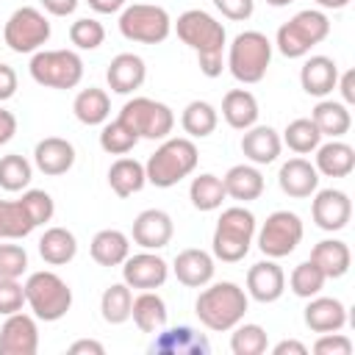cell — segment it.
I'll use <instances>...</instances> for the list:
<instances>
[{
  "label": "cell",
  "mask_w": 355,
  "mask_h": 355,
  "mask_svg": "<svg viewBox=\"0 0 355 355\" xmlns=\"http://www.w3.org/2000/svg\"><path fill=\"white\" fill-rule=\"evenodd\" d=\"M175 33H178V39L183 44H189L197 53L200 72L205 78H219L222 75L227 33H225V25L219 19H214L202 8H189V11H183L178 17Z\"/></svg>",
  "instance_id": "cell-1"
},
{
  "label": "cell",
  "mask_w": 355,
  "mask_h": 355,
  "mask_svg": "<svg viewBox=\"0 0 355 355\" xmlns=\"http://www.w3.org/2000/svg\"><path fill=\"white\" fill-rule=\"evenodd\" d=\"M247 305H250L247 291L230 280H222V283H214L200 291V297L194 302V313H197L200 324H205L208 330L225 333V330H233L244 319Z\"/></svg>",
  "instance_id": "cell-2"
},
{
  "label": "cell",
  "mask_w": 355,
  "mask_h": 355,
  "mask_svg": "<svg viewBox=\"0 0 355 355\" xmlns=\"http://www.w3.org/2000/svg\"><path fill=\"white\" fill-rule=\"evenodd\" d=\"M197 161H200V153L189 136H166L144 164L147 183L158 189L178 186L183 178H189L197 169Z\"/></svg>",
  "instance_id": "cell-3"
},
{
  "label": "cell",
  "mask_w": 355,
  "mask_h": 355,
  "mask_svg": "<svg viewBox=\"0 0 355 355\" xmlns=\"http://www.w3.org/2000/svg\"><path fill=\"white\" fill-rule=\"evenodd\" d=\"M255 239V216L252 211H247L244 205H233L225 208L216 227H214V239H211V250L214 258L225 261V263H239Z\"/></svg>",
  "instance_id": "cell-4"
},
{
  "label": "cell",
  "mask_w": 355,
  "mask_h": 355,
  "mask_svg": "<svg viewBox=\"0 0 355 355\" xmlns=\"http://www.w3.org/2000/svg\"><path fill=\"white\" fill-rule=\"evenodd\" d=\"M269 64H272V42L261 31H244L227 47V69L239 83L263 80Z\"/></svg>",
  "instance_id": "cell-5"
},
{
  "label": "cell",
  "mask_w": 355,
  "mask_h": 355,
  "mask_svg": "<svg viewBox=\"0 0 355 355\" xmlns=\"http://www.w3.org/2000/svg\"><path fill=\"white\" fill-rule=\"evenodd\" d=\"M25 302L31 305L36 319L58 322L72 308V288L55 272L42 269V272L28 275V280H25Z\"/></svg>",
  "instance_id": "cell-6"
},
{
  "label": "cell",
  "mask_w": 355,
  "mask_h": 355,
  "mask_svg": "<svg viewBox=\"0 0 355 355\" xmlns=\"http://www.w3.org/2000/svg\"><path fill=\"white\" fill-rule=\"evenodd\" d=\"M330 33V19L324 11H316V8H305V11H297L288 22H283L277 28V50L286 55V58H302L311 53V47H316L319 42H324Z\"/></svg>",
  "instance_id": "cell-7"
},
{
  "label": "cell",
  "mask_w": 355,
  "mask_h": 355,
  "mask_svg": "<svg viewBox=\"0 0 355 355\" xmlns=\"http://www.w3.org/2000/svg\"><path fill=\"white\" fill-rule=\"evenodd\" d=\"M28 69L47 89H75L83 80V61L75 50H36Z\"/></svg>",
  "instance_id": "cell-8"
},
{
  "label": "cell",
  "mask_w": 355,
  "mask_h": 355,
  "mask_svg": "<svg viewBox=\"0 0 355 355\" xmlns=\"http://www.w3.org/2000/svg\"><path fill=\"white\" fill-rule=\"evenodd\" d=\"M119 33L128 42L139 44H161L172 33V19L166 8L153 3H133L119 11Z\"/></svg>",
  "instance_id": "cell-9"
},
{
  "label": "cell",
  "mask_w": 355,
  "mask_h": 355,
  "mask_svg": "<svg viewBox=\"0 0 355 355\" xmlns=\"http://www.w3.org/2000/svg\"><path fill=\"white\" fill-rule=\"evenodd\" d=\"M119 119L136 130L139 139H166L175 128V114L166 103H158L153 97H133L122 105Z\"/></svg>",
  "instance_id": "cell-10"
},
{
  "label": "cell",
  "mask_w": 355,
  "mask_h": 355,
  "mask_svg": "<svg viewBox=\"0 0 355 355\" xmlns=\"http://www.w3.org/2000/svg\"><path fill=\"white\" fill-rule=\"evenodd\" d=\"M302 219L294 211H275L258 230V250L266 258H286L302 241Z\"/></svg>",
  "instance_id": "cell-11"
},
{
  "label": "cell",
  "mask_w": 355,
  "mask_h": 355,
  "mask_svg": "<svg viewBox=\"0 0 355 355\" xmlns=\"http://www.w3.org/2000/svg\"><path fill=\"white\" fill-rule=\"evenodd\" d=\"M3 39L14 53H36L50 39V22L39 8L22 6L8 17Z\"/></svg>",
  "instance_id": "cell-12"
},
{
  "label": "cell",
  "mask_w": 355,
  "mask_h": 355,
  "mask_svg": "<svg viewBox=\"0 0 355 355\" xmlns=\"http://www.w3.org/2000/svg\"><path fill=\"white\" fill-rule=\"evenodd\" d=\"M166 277H169V266L161 255H155V250H144L122 261V280L130 288L153 291V288H161Z\"/></svg>",
  "instance_id": "cell-13"
},
{
  "label": "cell",
  "mask_w": 355,
  "mask_h": 355,
  "mask_svg": "<svg viewBox=\"0 0 355 355\" xmlns=\"http://www.w3.org/2000/svg\"><path fill=\"white\" fill-rule=\"evenodd\" d=\"M311 216L316 222V227L336 233L344 230L352 219V200L347 191L341 189H316L313 191V202H311Z\"/></svg>",
  "instance_id": "cell-14"
},
{
  "label": "cell",
  "mask_w": 355,
  "mask_h": 355,
  "mask_svg": "<svg viewBox=\"0 0 355 355\" xmlns=\"http://www.w3.org/2000/svg\"><path fill=\"white\" fill-rule=\"evenodd\" d=\"M39 349V327L31 313H8L0 327V355H33Z\"/></svg>",
  "instance_id": "cell-15"
},
{
  "label": "cell",
  "mask_w": 355,
  "mask_h": 355,
  "mask_svg": "<svg viewBox=\"0 0 355 355\" xmlns=\"http://www.w3.org/2000/svg\"><path fill=\"white\" fill-rule=\"evenodd\" d=\"M133 241L141 247V250H161L172 241L175 236V225H172V216L161 208H147L141 211L136 219H133V230H130Z\"/></svg>",
  "instance_id": "cell-16"
},
{
  "label": "cell",
  "mask_w": 355,
  "mask_h": 355,
  "mask_svg": "<svg viewBox=\"0 0 355 355\" xmlns=\"http://www.w3.org/2000/svg\"><path fill=\"white\" fill-rule=\"evenodd\" d=\"M286 291V272L275 263V258L258 261L250 266L247 272V297H252L255 302H275L280 300Z\"/></svg>",
  "instance_id": "cell-17"
},
{
  "label": "cell",
  "mask_w": 355,
  "mask_h": 355,
  "mask_svg": "<svg viewBox=\"0 0 355 355\" xmlns=\"http://www.w3.org/2000/svg\"><path fill=\"white\" fill-rule=\"evenodd\" d=\"M147 78V67H144V58L136 55V53H119L111 58L108 69H105V80H108V89L116 92V94H130L136 89H141Z\"/></svg>",
  "instance_id": "cell-18"
},
{
  "label": "cell",
  "mask_w": 355,
  "mask_h": 355,
  "mask_svg": "<svg viewBox=\"0 0 355 355\" xmlns=\"http://www.w3.org/2000/svg\"><path fill=\"white\" fill-rule=\"evenodd\" d=\"M277 183H280V191L294 197V200H305L311 197L316 189H319V172L311 161L305 158H288L280 172H277Z\"/></svg>",
  "instance_id": "cell-19"
},
{
  "label": "cell",
  "mask_w": 355,
  "mask_h": 355,
  "mask_svg": "<svg viewBox=\"0 0 355 355\" xmlns=\"http://www.w3.org/2000/svg\"><path fill=\"white\" fill-rule=\"evenodd\" d=\"M214 255L205 252V250H197V247H189V250H180L175 255V263H172V272L175 277L189 286V288H202L211 283L214 277Z\"/></svg>",
  "instance_id": "cell-20"
},
{
  "label": "cell",
  "mask_w": 355,
  "mask_h": 355,
  "mask_svg": "<svg viewBox=\"0 0 355 355\" xmlns=\"http://www.w3.org/2000/svg\"><path fill=\"white\" fill-rule=\"evenodd\" d=\"M280 150H283L280 133L275 128H269V125H252L241 136V153L255 166H266V164L277 161Z\"/></svg>",
  "instance_id": "cell-21"
},
{
  "label": "cell",
  "mask_w": 355,
  "mask_h": 355,
  "mask_svg": "<svg viewBox=\"0 0 355 355\" xmlns=\"http://www.w3.org/2000/svg\"><path fill=\"white\" fill-rule=\"evenodd\" d=\"M33 161H36V169L55 178V175H64L72 169L75 164V147L72 141L61 139V136H44L36 150H33Z\"/></svg>",
  "instance_id": "cell-22"
},
{
  "label": "cell",
  "mask_w": 355,
  "mask_h": 355,
  "mask_svg": "<svg viewBox=\"0 0 355 355\" xmlns=\"http://www.w3.org/2000/svg\"><path fill=\"white\" fill-rule=\"evenodd\" d=\"M305 324L313 333H336L347 324V308L336 297H311L305 305Z\"/></svg>",
  "instance_id": "cell-23"
},
{
  "label": "cell",
  "mask_w": 355,
  "mask_h": 355,
  "mask_svg": "<svg viewBox=\"0 0 355 355\" xmlns=\"http://www.w3.org/2000/svg\"><path fill=\"white\" fill-rule=\"evenodd\" d=\"M338 80V67L330 55H311L305 58L302 69H300V83L302 92L311 97H327L336 89Z\"/></svg>",
  "instance_id": "cell-24"
},
{
  "label": "cell",
  "mask_w": 355,
  "mask_h": 355,
  "mask_svg": "<svg viewBox=\"0 0 355 355\" xmlns=\"http://www.w3.org/2000/svg\"><path fill=\"white\" fill-rule=\"evenodd\" d=\"M222 183H225V194L239 200V202H250V200H258L263 194V175L255 164L230 166L222 178Z\"/></svg>",
  "instance_id": "cell-25"
},
{
  "label": "cell",
  "mask_w": 355,
  "mask_h": 355,
  "mask_svg": "<svg viewBox=\"0 0 355 355\" xmlns=\"http://www.w3.org/2000/svg\"><path fill=\"white\" fill-rule=\"evenodd\" d=\"M313 153H316L313 166L324 178H347L355 169V150L341 139H330L327 144H319Z\"/></svg>",
  "instance_id": "cell-26"
},
{
  "label": "cell",
  "mask_w": 355,
  "mask_h": 355,
  "mask_svg": "<svg viewBox=\"0 0 355 355\" xmlns=\"http://www.w3.org/2000/svg\"><path fill=\"white\" fill-rule=\"evenodd\" d=\"M311 261L322 269V275L327 280H336V277H344L349 272L352 252H349L347 241H341V239H324V241H319L311 250Z\"/></svg>",
  "instance_id": "cell-27"
},
{
  "label": "cell",
  "mask_w": 355,
  "mask_h": 355,
  "mask_svg": "<svg viewBox=\"0 0 355 355\" xmlns=\"http://www.w3.org/2000/svg\"><path fill=\"white\" fill-rule=\"evenodd\" d=\"M258 100L252 92L247 89H230L225 97H222V116L230 128L236 130H247L258 122Z\"/></svg>",
  "instance_id": "cell-28"
},
{
  "label": "cell",
  "mask_w": 355,
  "mask_h": 355,
  "mask_svg": "<svg viewBox=\"0 0 355 355\" xmlns=\"http://www.w3.org/2000/svg\"><path fill=\"white\" fill-rule=\"evenodd\" d=\"M78 252V239L72 230L55 225V227H47L39 239V255L44 258V263L50 266H64L75 258Z\"/></svg>",
  "instance_id": "cell-29"
},
{
  "label": "cell",
  "mask_w": 355,
  "mask_h": 355,
  "mask_svg": "<svg viewBox=\"0 0 355 355\" xmlns=\"http://www.w3.org/2000/svg\"><path fill=\"white\" fill-rule=\"evenodd\" d=\"M89 252L100 266H119L130 255V239L116 227H105V230L94 233Z\"/></svg>",
  "instance_id": "cell-30"
},
{
  "label": "cell",
  "mask_w": 355,
  "mask_h": 355,
  "mask_svg": "<svg viewBox=\"0 0 355 355\" xmlns=\"http://www.w3.org/2000/svg\"><path fill=\"white\" fill-rule=\"evenodd\" d=\"M144 183H147V172H144V164H139L136 158L119 155L108 169V186L114 189L116 197H130L141 191Z\"/></svg>",
  "instance_id": "cell-31"
},
{
  "label": "cell",
  "mask_w": 355,
  "mask_h": 355,
  "mask_svg": "<svg viewBox=\"0 0 355 355\" xmlns=\"http://www.w3.org/2000/svg\"><path fill=\"white\" fill-rule=\"evenodd\" d=\"M72 111L78 116V122L83 125H103L108 122L111 116V97L105 89H97V86H89V89H80L75 94V103H72Z\"/></svg>",
  "instance_id": "cell-32"
},
{
  "label": "cell",
  "mask_w": 355,
  "mask_h": 355,
  "mask_svg": "<svg viewBox=\"0 0 355 355\" xmlns=\"http://www.w3.org/2000/svg\"><path fill=\"white\" fill-rule=\"evenodd\" d=\"M130 319L141 333H158L166 324V302L161 300V294H155V288L141 291L139 297H133Z\"/></svg>",
  "instance_id": "cell-33"
},
{
  "label": "cell",
  "mask_w": 355,
  "mask_h": 355,
  "mask_svg": "<svg viewBox=\"0 0 355 355\" xmlns=\"http://www.w3.org/2000/svg\"><path fill=\"white\" fill-rule=\"evenodd\" d=\"M311 119L319 128V133L330 136V139H341L352 128L349 108L344 103H336V100H319L311 111Z\"/></svg>",
  "instance_id": "cell-34"
},
{
  "label": "cell",
  "mask_w": 355,
  "mask_h": 355,
  "mask_svg": "<svg viewBox=\"0 0 355 355\" xmlns=\"http://www.w3.org/2000/svg\"><path fill=\"white\" fill-rule=\"evenodd\" d=\"M161 336L153 341V352H166V355H178V352H208V341L202 336H197L191 327H175V330H158Z\"/></svg>",
  "instance_id": "cell-35"
},
{
  "label": "cell",
  "mask_w": 355,
  "mask_h": 355,
  "mask_svg": "<svg viewBox=\"0 0 355 355\" xmlns=\"http://www.w3.org/2000/svg\"><path fill=\"white\" fill-rule=\"evenodd\" d=\"M216 122H219V114H216V108H214L211 103H205V100H191V103L183 108V114H180V125H183V130H186L191 139H205V136H211V133L216 130Z\"/></svg>",
  "instance_id": "cell-36"
},
{
  "label": "cell",
  "mask_w": 355,
  "mask_h": 355,
  "mask_svg": "<svg viewBox=\"0 0 355 355\" xmlns=\"http://www.w3.org/2000/svg\"><path fill=\"white\" fill-rule=\"evenodd\" d=\"M33 227L36 222L22 200H0V239H25Z\"/></svg>",
  "instance_id": "cell-37"
},
{
  "label": "cell",
  "mask_w": 355,
  "mask_h": 355,
  "mask_svg": "<svg viewBox=\"0 0 355 355\" xmlns=\"http://www.w3.org/2000/svg\"><path fill=\"white\" fill-rule=\"evenodd\" d=\"M280 141H283L288 150H294L297 155H308V153H313V150L322 144V133H319V128L313 125L311 116H297V119H291V122L286 125Z\"/></svg>",
  "instance_id": "cell-38"
},
{
  "label": "cell",
  "mask_w": 355,
  "mask_h": 355,
  "mask_svg": "<svg viewBox=\"0 0 355 355\" xmlns=\"http://www.w3.org/2000/svg\"><path fill=\"white\" fill-rule=\"evenodd\" d=\"M189 197H191V205L197 211H216V208H222V202H225L227 194H225L222 178H216L211 172H202V175H197L191 180Z\"/></svg>",
  "instance_id": "cell-39"
},
{
  "label": "cell",
  "mask_w": 355,
  "mask_h": 355,
  "mask_svg": "<svg viewBox=\"0 0 355 355\" xmlns=\"http://www.w3.org/2000/svg\"><path fill=\"white\" fill-rule=\"evenodd\" d=\"M130 305H133V291L130 286L122 280V283H111L103 297H100V311H103V319L108 324H122L130 319Z\"/></svg>",
  "instance_id": "cell-40"
},
{
  "label": "cell",
  "mask_w": 355,
  "mask_h": 355,
  "mask_svg": "<svg viewBox=\"0 0 355 355\" xmlns=\"http://www.w3.org/2000/svg\"><path fill=\"white\" fill-rule=\"evenodd\" d=\"M31 180H33V166L25 155H19V153L0 155V189L22 191L31 186Z\"/></svg>",
  "instance_id": "cell-41"
},
{
  "label": "cell",
  "mask_w": 355,
  "mask_h": 355,
  "mask_svg": "<svg viewBox=\"0 0 355 355\" xmlns=\"http://www.w3.org/2000/svg\"><path fill=\"white\" fill-rule=\"evenodd\" d=\"M139 144V136L130 125H125L119 116L114 122H103V130H100V147L108 153V155H128L133 147Z\"/></svg>",
  "instance_id": "cell-42"
},
{
  "label": "cell",
  "mask_w": 355,
  "mask_h": 355,
  "mask_svg": "<svg viewBox=\"0 0 355 355\" xmlns=\"http://www.w3.org/2000/svg\"><path fill=\"white\" fill-rule=\"evenodd\" d=\"M324 275H322V269L308 258V261H302V263H297L294 269H291V275H288V286H291V291L297 294V297H302V300H311V297H316L322 288H324Z\"/></svg>",
  "instance_id": "cell-43"
},
{
  "label": "cell",
  "mask_w": 355,
  "mask_h": 355,
  "mask_svg": "<svg viewBox=\"0 0 355 355\" xmlns=\"http://www.w3.org/2000/svg\"><path fill=\"white\" fill-rule=\"evenodd\" d=\"M266 347H269V336H266V330L261 327V324H236L233 327V336H230V349H233V355H261V352H266Z\"/></svg>",
  "instance_id": "cell-44"
},
{
  "label": "cell",
  "mask_w": 355,
  "mask_h": 355,
  "mask_svg": "<svg viewBox=\"0 0 355 355\" xmlns=\"http://www.w3.org/2000/svg\"><path fill=\"white\" fill-rule=\"evenodd\" d=\"M69 42L78 50H97L105 42V28H103V22H97L92 17H80L69 25Z\"/></svg>",
  "instance_id": "cell-45"
},
{
  "label": "cell",
  "mask_w": 355,
  "mask_h": 355,
  "mask_svg": "<svg viewBox=\"0 0 355 355\" xmlns=\"http://www.w3.org/2000/svg\"><path fill=\"white\" fill-rule=\"evenodd\" d=\"M19 200H22V205L28 208V214L33 216L36 227L44 225V222H50L53 214H55V202H53V197H50L44 189H25V194H22Z\"/></svg>",
  "instance_id": "cell-46"
},
{
  "label": "cell",
  "mask_w": 355,
  "mask_h": 355,
  "mask_svg": "<svg viewBox=\"0 0 355 355\" xmlns=\"http://www.w3.org/2000/svg\"><path fill=\"white\" fill-rule=\"evenodd\" d=\"M28 272V252L19 244H0V277H22Z\"/></svg>",
  "instance_id": "cell-47"
},
{
  "label": "cell",
  "mask_w": 355,
  "mask_h": 355,
  "mask_svg": "<svg viewBox=\"0 0 355 355\" xmlns=\"http://www.w3.org/2000/svg\"><path fill=\"white\" fill-rule=\"evenodd\" d=\"M25 305V286L17 277H0V316L17 313Z\"/></svg>",
  "instance_id": "cell-48"
},
{
  "label": "cell",
  "mask_w": 355,
  "mask_h": 355,
  "mask_svg": "<svg viewBox=\"0 0 355 355\" xmlns=\"http://www.w3.org/2000/svg\"><path fill=\"white\" fill-rule=\"evenodd\" d=\"M313 352L316 355H349L352 352V341L336 330V333H319L316 344H313Z\"/></svg>",
  "instance_id": "cell-49"
},
{
  "label": "cell",
  "mask_w": 355,
  "mask_h": 355,
  "mask_svg": "<svg viewBox=\"0 0 355 355\" xmlns=\"http://www.w3.org/2000/svg\"><path fill=\"white\" fill-rule=\"evenodd\" d=\"M214 6L222 11V17L236 19V22L250 19L255 11V0H214Z\"/></svg>",
  "instance_id": "cell-50"
},
{
  "label": "cell",
  "mask_w": 355,
  "mask_h": 355,
  "mask_svg": "<svg viewBox=\"0 0 355 355\" xmlns=\"http://www.w3.org/2000/svg\"><path fill=\"white\" fill-rule=\"evenodd\" d=\"M17 94V72L8 64H0V103L11 100Z\"/></svg>",
  "instance_id": "cell-51"
},
{
  "label": "cell",
  "mask_w": 355,
  "mask_h": 355,
  "mask_svg": "<svg viewBox=\"0 0 355 355\" xmlns=\"http://www.w3.org/2000/svg\"><path fill=\"white\" fill-rule=\"evenodd\" d=\"M336 89L341 92V97H344V105H352V103H355V69H347L344 75H338V80H336Z\"/></svg>",
  "instance_id": "cell-52"
},
{
  "label": "cell",
  "mask_w": 355,
  "mask_h": 355,
  "mask_svg": "<svg viewBox=\"0 0 355 355\" xmlns=\"http://www.w3.org/2000/svg\"><path fill=\"white\" fill-rule=\"evenodd\" d=\"M14 133H17V116L11 111L0 108V147L8 144L14 139Z\"/></svg>",
  "instance_id": "cell-53"
},
{
  "label": "cell",
  "mask_w": 355,
  "mask_h": 355,
  "mask_svg": "<svg viewBox=\"0 0 355 355\" xmlns=\"http://www.w3.org/2000/svg\"><path fill=\"white\" fill-rule=\"evenodd\" d=\"M42 6L53 17H69L78 8V0H42Z\"/></svg>",
  "instance_id": "cell-54"
},
{
  "label": "cell",
  "mask_w": 355,
  "mask_h": 355,
  "mask_svg": "<svg viewBox=\"0 0 355 355\" xmlns=\"http://www.w3.org/2000/svg\"><path fill=\"white\" fill-rule=\"evenodd\" d=\"M89 8H94L97 14H116L128 6V0H86Z\"/></svg>",
  "instance_id": "cell-55"
},
{
  "label": "cell",
  "mask_w": 355,
  "mask_h": 355,
  "mask_svg": "<svg viewBox=\"0 0 355 355\" xmlns=\"http://www.w3.org/2000/svg\"><path fill=\"white\" fill-rule=\"evenodd\" d=\"M275 355H305L308 352V347L302 344V341H294V338H286V341H280V344H275V349H272Z\"/></svg>",
  "instance_id": "cell-56"
},
{
  "label": "cell",
  "mask_w": 355,
  "mask_h": 355,
  "mask_svg": "<svg viewBox=\"0 0 355 355\" xmlns=\"http://www.w3.org/2000/svg\"><path fill=\"white\" fill-rule=\"evenodd\" d=\"M69 352H72V355H78V352H92V355H103V352H105V347H103L100 341H92V338H80V341H75V344L69 347Z\"/></svg>",
  "instance_id": "cell-57"
},
{
  "label": "cell",
  "mask_w": 355,
  "mask_h": 355,
  "mask_svg": "<svg viewBox=\"0 0 355 355\" xmlns=\"http://www.w3.org/2000/svg\"><path fill=\"white\" fill-rule=\"evenodd\" d=\"M322 8H333V11H338V8H347L349 6V0H316Z\"/></svg>",
  "instance_id": "cell-58"
},
{
  "label": "cell",
  "mask_w": 355,
  "mask_h": 355,
  "mask_svg": "<svg viewBox=\"0 0 355 355\" xmlns=\"http://www.w3.org/2000/svg\"><path fill=\"white\" fill-rule=\"evenodd\" d=\"M269 6H275V8H283V6H288V3H294V0H266Z\"/></svg>",
  "instance_id": "cell-59"
}]
</instances>
